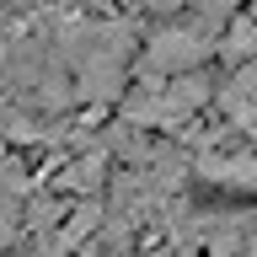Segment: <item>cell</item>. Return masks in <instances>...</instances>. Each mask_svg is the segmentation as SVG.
<instances>
[{
  "mask_svg": "<svg viewBox=\"0 0 257 257\" xmlns=\"http://www.w3.org/2000/svg\"><path fill=\"white\" fill-rule=\"evenodd\" d=\"M209 177H214V182H230V188L257 193V156H241V161H209Z\"/></svg>",
  "mask_w": 257,
  "mask_h": 257,
  "instance_id": "cell-3",
  "label": "cell"
},
{
  "mask_svg": "<svg viewBox=\"0 0 257 257\" xmlns=\"http://www.w3.org/2000/svg\"><path fill=\"white\" fill-rule=\"evenodd\" d=\"M214 54H220V43L209 27H161L145 43V70L150 75H188V70H204Z\"/></svg>",
  "mask_w": 257,
  "mask_h": 257,
  "instance_id": "cell-1",
  "label": "cell"
},
{
  "mask_svg": "<svg viewBox=\"0 0 257 257\" xmlns=\"http://www.w3.org/2000/svg\"><path fill=\"white\" fill-rule=\"evenodd\" d=\"M246 257H257V236H252V241H246Z\"/></svg>",
  "mask_w": 257,
  "mask_h": 257,
  "instance_id": "cell-5",
  "label": "cell"
},
{
  "mask_svg": "<svg viewBox=\"0 0 257 257\" xmlns=\"http://www.w3.org/2000/svg\"><path fill=\"white\" fill-rule=\"evenodd\" d=\"M145 6H150V11H161V16H177L182 6H193V0H145Z\"/></svg>",
  "mask_w": 257,
  "mask_h": 257,
  "instance_id": "cell-4",
  "label": "cell"
},
{
  "mask_svg": "<svg viewBox=\"0 0 257 257\" xmlns=\"http://www.w3.org/2000/svg\"><path fill=\"white\" fill-rule=\"evenodd\" d=\"M220 59L225 64H252L257 59V22H252V16H230V22H225Z\"/></svg>",
  "mask_w": 257,
  "mask_h": 257,
  "instance_id": "cell-2",
  "label": "cell"
}]
</instances>
